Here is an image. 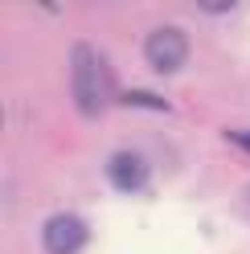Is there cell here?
Here are the masks:
<instances>
[{"label": "cell", "instance_id": "6da1fadb", "mask_svg": "<svg viewBox=\"0 0 250 254\" xmlns=\"http://www.w3.org/2000/svg\"><path fill=\"white\" fill-rule=\"evenodd\" d=\"M70 78H74V99L78 107L86 111V115H99V111L111 103V78H107V66H103V58L90 50V45L78 41L74 45V54H70Z\"/></svg>", "mask_w": 250, "mask_h": 254}, {"label": "cell", "instance_id": "7a4b0ae2", "mask_svg": "<svg viewBox=\"0 0 250 254\" xmlns=\"http://www.w3.org/2000/svg\"><path fill=\"white\" fill-rule=\"evenodd\" d=\"M144 58H148V66L156 74H177L185 62H189V37H185L177 25H160L144 41Z\"/></svg>", "mask_w": 250, "mask_h": 254}, {"label": "cell", "instance_id": "3957f363", "mask_svg": "<svg viewBox=\"0 0 250 254\" xmlns=\"http://www.w3.org/2000/svg\"><path fill=\"white\" fill-rule=\"evenodd\" d=\"M86 221L82 217H74V213H54L50 221H45V230H41V242L50 254H78L86 246Z\"/></svg>", "mask_w": 250, "mask_h": 254}, {"label": "cell", "instance_id": "277c9868", "mask_svg": "<svg viewBox=\"0 0 250 254\" xmlns=\"http://www.w3.org/2000/svg\"><path fill=\"white\" fill-rule=\"evenodd\" d=\"M107 177H111V185L123 189V193H139V189L148 185V160L139 152H115L111 160H107Z\"/></svg>", "mask_w": 250, "mask_h": 254}, {"label": "cell", "instance_id": "5b68a950", "mask_svg": "<svg viewBox=\"0 0 250 254\" xmlns=\"http://www.w3.org/2000/svg\"><path fill=\"white\" fill-rule=\"evenodd\" d=\"M119 103H127V107H156V111L168 107L164 99H156V94H148V90H127V94H119Z\"/></svg>", "mask_w": 250, "mask_h": 254}, {"label": "cell", "instance_id": "8992f818", "mask_svg": "<svg viewBox=\"0 0 250 254\" xmlns=\"http://www.w3.org/2000/svg\"><path fill=\"white\" fill-rule=\"evenodd\" d=\"M234 4H230V0H222V4H201V12H209V17H217V12H230Z\"/></svg>", "mask_w": 250, "mask_h": 254}, {"label": "cell", "instance_id": "52a82bcc", "mask_svg": "<svg viewBox=\"0 0 250 254\" xmlns=\"http://www.w3.org/2000/svg\"><path fill=\"white\" fill-rule=\"evenodd\" d=\"M230 139H234V144H242V148H250V135L246 131H230Z\"/></svg>", "mask_w": 250, "mask_h": 254}]
</instances>
